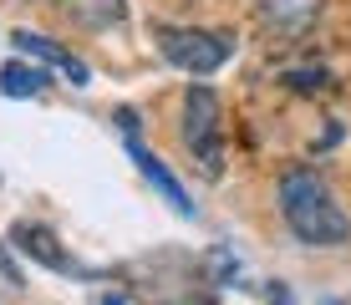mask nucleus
I'll list each match as a JSON object with an SVG mask.
<instances>
[{
	"instance_id": "1",
	"label": "nucleus",
	"mask_w": 351,
	"mask_h": 305,
	"mask_svg": "<svg viewBox=\"0 0 351 305\" xmlns=\"http://www.w3.org/2000/svg\"><path fill=\"white\" fill-rule=\"evenodd\" d=\"M280 214L290 234L311 249H336V244L351 239V214L336 204V188L316 168H290L280 178Z\"/></svg>"
},
{
	"instance_id": "2",
	"label": "nucleus",
	"mask_w": 351,
	"mask_h": 305,
	"mask_svg": "<svg viewBox=\"0 0 351 305\" xmlns=\"http://www.w3.org/2000/svg\"><path fill=\"white\" fill-rule=\"evenodd\" d=\"M158 51L189 77H214L234 56V31H204V26H158Z\"/></svg>"
},
{
	"instance_id": "3",
	"label": "nucleus",
	"mask_w": 351,
	"mask_h": 305,
	"mask_svg": "<svg viewBox=\"0 0 351 305\" xmlns=\"http://www.w3.org/2000/svg\"><path fill=\"white\" fill-rule=\"evenodd\" d=\"M184 143H189L193 163L204 168V178L224 173V107L209 87L184 92Z\"/></svg>"
},
{
	"instance_id": "4",
	"label": "nucleus",
	"mask_w": 351,
	"mask_h": 305,
	"mask_svg": "<svg viewBox=\"0 0 351 305\" xmlns=\"http://www.w3.org/2000/svg\"><path fill=\"white\" fill-rule=\"evenodd\" d=\"M10 239H16V249L26 254V260H36V265H46V270H56V275H82V280H92V270L87 265H77L71 254L56 244V234L46 224H31V219H21L16 229H10Z\"/></svg>"
},
{
	"instance_id": "5",
	"label": "nucleus",
	"mask_w": 351,
	"mask_h": 305,
	"mask_svg": "<svg viewBox=\"0 0 351 305\" xmlns=\"http://www.w3.org/2000/svg\"><path fill=\"white\" fill-rule=\"evenodd\" d=\"M10 46H16L26 61H41V66H56L62 77H71V87H87L92 82V66L82 56H71L66 46H56L51 36H41V31H10Z\"/></svg>"
},
{
	"instance_id": "6",
	"label": "nucleus",
	"mask_w": 351,
	"mask_h": 305,
	"mask_svg": "<svg viewBox=\"0 0 351 305\" xmlns=\"http://www.w3.org/2000/svg\"><path fill=\"white\" fill-rule=\"evenodd\" d=\"M128 158L138 163V173L153 183V193H158V199H163L178 219H193V199H189V188H184V183H178L173 173H168V163H163L158 153H153V148H143L138 138H128Z\"/></svg>"
},
{
	"instance_id": "7",
	"label": "nucleus",
	"mask_w": 351,
	"mask_h": 305,
	"mask_svg": "<svg viewBox=\"0 0 351 305\" xmlns=\"http://www.w3.org/2000/svg\"><path fill=\"white\" fill-rule=\"evenodd\" d=\"M46 92V71L31 66V61H5L0 66V97L10 102H26V97H41Z\"/></svg>"
},
{
	"instance_id": "8",
	"label": "nucleus",
	"mask_w": 351,
	"mask_h": 305,
	"mask_svg": "<svg viewBox=\"0 0 351 305\" xmlns=\"http://www.w3.org/2000/svg\"><path fill=\"white\" fill-rule=\"evenodd\" d=\"M260 16L275 21V26L300 31V26H311V21L321 16V0H260Z\"/></svg>"
},
{
	"instance_id": "9",
	"label": "nucleus",
	"mask_w": 351,
	"mask_h": 305,
	"mask_svg": "<svg viewBox=\"0 0 351 305\" xmlns=\"http://www.w3.org/2000/svg\"><path fill=\"white\" fill-rule=\"evenodd\" d=\"M62 5L82 26H112V21H123V0H62Z\"/></svg>"
},
{
	"instance_id": "10",
	"label": "nucleus",
	"mask_w": 351,
	"mask_h": 305,
	"mask_svg": "<svg viewBox=\"0 0 351 305\" xmlns=\"http://www.w3.org/2000/svg\"><path fill=\"white\" fill-rule=\"evenodd\" d=\"M285 82H290L295 92H326V87H331V77H326L321 66H316V71H285Z\"/></svg>"
},
{
	"instance_id": "11",
	"label": "nucleus",
	"mask_w": 351,
	"mask_h": 305,
	"mask_svg": "<svg viewBox=\"0 0 351 305\" xmlns=\"http://www.w3.org/2000/svg\"><path fill=\"white\" fill-rule=\"evenodd\" d=\"M209 265H214V280H219V285H229V280L239 275V260H234L229 249H214V254H209Z\"/></svg>"
}]
</instances>
